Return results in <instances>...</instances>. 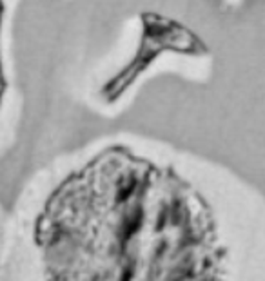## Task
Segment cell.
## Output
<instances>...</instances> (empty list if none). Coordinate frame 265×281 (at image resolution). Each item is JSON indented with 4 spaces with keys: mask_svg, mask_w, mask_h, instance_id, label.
<instances>
[{
    "mask_svg": "<svg viewBox=\"0 0 265 281\" xmlns=\"http://www.w3.org/2000/svg\"><path fill=\"white\" fill-rule=\"evenodd\" d=\"M45 281H225V258L202 200L129 156L87 167L39 221Z\"/></svg>",
    "mask_w": 265,
    "mask_h": 281,
    "instance_id": "obj_1",
    "label": "cell"
}]
</instances>
